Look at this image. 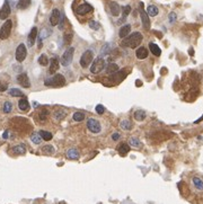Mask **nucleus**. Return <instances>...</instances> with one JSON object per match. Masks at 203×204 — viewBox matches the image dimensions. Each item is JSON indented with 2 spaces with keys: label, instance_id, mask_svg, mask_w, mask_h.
Returning <instances> with one entry per match:
<instances>
[{
  "label": "nucleus",
  "instance_id": "nucleus-26",
  "mask_svg": "<svg viewBox=\"0 0 203 204\" xmlns=\"http://www.w3.org/2000/svg\"><path fill=\"white\" fill-rule=\"evenodd\" d=\"M118 66L116 64V63H110V64L106 67V73L107 74L115 73V72H118Z\"/></svg>",
  "mask_w": 203,
  "mask_h": 204
},
{
  "label": "nucleus",
  "instance_id": "nucleus-34",
  "mask_svg": "<svg viewBox=\"0 0 203 204\" xmlns=\"http://www.w3.org/2000/svg\"><path fill=\"white\" fill-rule=\"evenodd\" d=\"M72 119L76 122H81V121H84V119H85V114L82 112H76L74 114V116H72Z\"/></svg>",
  "mask_w": 203,
  "mask_h": 204
},
{
  "label": "nucleus",
  "instance_id": "nucleus-12",
  "mask_svg": "<svg viewBox=\"0 0 203 204\" xmlns=\"http://www.w3.org/2000/svg\"><path fill=\"white\" fill-rule=\"evenodd\" d=\"M9 15H10V6H9V2L6 0L2 8H1V10H0V19L5 20V19L8 18Z\"/></svg>",
  "mask_w": 203,
  "mask_h": 204
},
{
  "label": "nucleus",
  "instance_id": "nucleus-2",
  "mask_svg": "<svg viewBox=\"0 0 203 204\" xmlns=\"http://www.w3.org/2000/svg\"><path fill=\"white\" fill-rule=\"evenodd\" d=\"M45 86H52V87H63L66 85V79L62 74H56L52 78H49L45 80Z\"/></svg>",
  "mask_w": 203,
  "mask_h": 204
},
{
  "label": "nucleus",
  "instance_id": "nucleus-38",
  "mask_svg": "<svg viewBox=\"0 0 203 204\" xmlns=\"http://www.w3.org/2000/svg\"><path fill=\"white\" fill-rule=\"evenodd\" d=\"M130 145H133V147H136V148H138V147H141L142 143H141V141L138 139V138L132 137L131 139H130Z\"/></svg>",
  "mask_w": 203,
  "mask_h": 204
},
{
  "label": "nucleus",
  "instance_id": "nucleus-19",
  "mask_svg": "<svg viewBox=\"0 0 203 204\" xmlns=\"http://www.w3.org/2000/svg\"><path fill=\"white\" fill-rule=\"evenodd\" d=\"M67 157L71 160H77V159H79L80 155H79V151H78L76 148H71L68 150V152H67Z\"/></svg>",
  "mask_w": 203,
  "mask_h": 204
},
{
  "label": "nucleus",
  "instance_id": "nucleus-45",
  "mask_svg": "<svg viewBox=\"0 0 203 204\" xmlns=\"http://www.w3.org/2000/svg\"><path fill=\"white\" fill-rule=\"evenodd\" d=\"M168 18H169V22L170 23H174L175 20H176V14H175V13H170L169 17H168Z\"/></svg>",
  "mask_w": 203,
  "mask_h": 204
},
{
  "label": "nucleus",
  "instance_id": "nucleus-44",
  "mask_svg": "<svg viewBox=\"0 0 203 204\" xmlns=\"http://www.w3.org/2000/svg\"><path fill=\"white\" fill-rule=\"evenodd\" d=\"M7 88H8L7 84L0 80V91H6V90H7Z\"/></svg>",
  "mask_w": 203,
  "mask_h": 204
},
{
  "label": "nucleus",
  "instance_id": "nucleus-49",
  "mask_svg": "<svg viewBox=\"0 0 203 204\" xmlns=\"http://www.w3.org/2000/svg\"><path fill=\"white\" fill-rule=\"evenodd\" d=\"M7 137H8V132L6 131V132L4 133V135H2V138H4V139H7Z\"/></svg>",
  "mask_w": 203,
  "mask_h": 204
},
{
  "label": "nucleus",
  "instance_id": "nucleus-24",
  "mask_svg": "<svg viewBox=\"0 0 203 204\" xmlns=\"http://www.w3.org/2000/svg\"><path fill=\"white\" fill-rule=\"evenodd\" d=\"M67 115V112L64 111V109H62V108H60V109H56V112H54V114H53V117L56 120V121H60V120L64 119Z\"/></svg>",
  "mask_w": 203,
  "mask_h": 204
},
{
  "label": "nucleus",
  "instance_id": "nucleus-17",
  "mask_svg": "<svg viewBox=\"0 0 203 204\" xmlns=\"http://www.w3.org/2000/svg\"><path fill=\"white\" fill-rule=\"evenodd\" d=\"M36 37H37V28L36 27H33L31 30L30 34H28V38H27V42H28V45L30 46H33L35 41H36Z\"/></svg>",
  "mask_w": 203,
  "mask_h": 204
},
{
  "label": "nucleus",
  "instance_id": "nucleus-36",
  "mask_svg": "<svg viewBox=\"0 0 203 204\" xmlns=\"http://www.w3.org/2000/svg\"><path fill=\"white\" fill-rule=\"evenodd\" d=\"M40 134H41V137H42V139L45 140V141L52 140V133H50L48 131H40Z\"/></svg>",
  "mask_w": 203,
  "mask_h": 204
},
{
  "label": "nucleus",
  "instance_id": "nucleus-23",
  "mask_svg": "<svg viewBox=\"0 0 203 204\" xmlns=\"http://www.w3.org/2000/svg\"><path fill=\"white\" fill-rule=\"evenodd\" d=\"M18 108L20 111H27L28 108H30V103H28V100L26 99V98H22V99L18 102Z\"/></svg>",
  "mask_w": 203,
  "mask_h": 204
},
{
  "label": "nucleus",
  "instance_id": "nucleus-13",
  "mask_svg": "<svg viewBox=\"0 0 203 204\" xmlns=\"http://www.w3.org/2000/svg\"><path fill=\"white\" fill-rule=\"evenodd\" d=\"M92 10V7L89 4H82L76 8V13L78 15H86Z\"/></svg>",
  "mask_w": 203,
  "mask_h": 204
},
{
  "label": "nucleus",
  "instance_id": "nucleus-28",
  "mask_svg": "<svg viewBox=\"0 0 203 204\" xmlns=\"http://www.w3.org/2000/svg\"><path fill=\"white\" fill-rule=\"evenodd\" d=\"M120 126H121L122 130L129 131L131 130V127H132V123L130 122V120H123V121H121V123H120Z\"/></svg>",
  "mask_w": 203,
  "mask_h": 204
},
{
  "label": "nucleus",
  "instance_id": "nucleus-37",
  "mask_svg": "<svg viewBox=\"0 0 203 204\" xmlns=\"http://www.w3.org/2000/svg\"><path fill=\"white\" fill-rule=\"evenodd\" d=\"M50 62V60L49 58L45 54H41L40 58H38V63H40L41 66H48V63Z\"/></svg>",
  "mask_w": 203,
  "mask_h": 204
},
{
  "label": "nucleus",
  "instance_id": "nucleus-21",
  "mask_svg": "<svg viewBox=\"0 0 203 204\" xmlns=\"http://www.w3.org/2000/svg\"><path fill=\"white\" fill-rule=\"evenodd\" d=\"M13 152L15 155H25L26 152V147L25 145H17L15 147H13Z\"/></svg>",
  "mask_w": 203,
  "mask_h": 204
},
{
  "label": "nucleus",
  "instance_id": "nucleus-33",
  "mask_svg": "<svg viewBox=\"0 0 203 204\" xmlns=\"http://www.w3.org/2000/svg\"><path fill=\"white\" fill-rule=\"evenodd\" d=\"M9 95H10L11 97H22V96H24V94H23L22 90H19V89H17V88H11L10 90H9Z\"/></svg>",
  "mask_w": 203,
  "mask_h": 204
},
{
  "label": "nucleus",
  "instance_id": "nucleus-10",
  "mask_svg": "<svg viewBox=\"0 0 203 204\" xmlns=\"http://www.w3.org/2000/svg\"><path fill=\"white\" fill-rule=\"evenodd\" d=\"M141 8H140V16H141V20H142V25H143V28L144 30H149L150 28V20H149V15H148L147 13L142 9L143 7V4L141 2L140 4Z\"/></svg>",
  "mask_w": 203,
  "mask_h": 204
},
{
  "label": "nucleus",
  "instance_id": "nucleus-43",
  "mask_svg": "<svg viewBox=\"0 0 203 204\" xmlns=\"http://www.w3.org/2000/svg\"><path fill=\"white\" fill-rule=\"evenodd\" d=\"M95 111H96L97 114H103L104 111H105V108H104V106H102V105H97L96 108H95Z\"/></svg>",
  "mask_w": 203,
  "mask_h": 204
},
{
  "label": "nucleus",
  "instance_id": "nucleus-20",
  "mask_svg": "<svg viewBox=\"0 0 203 204\" xmlns=\"http://www.w3.org/2000/svg\"><path fill=\"white\" fill-rule=\"evenodd\" d=\"M129 150H130V147L125 142H122V143H120V145H118V152L121 156H125L126 153L129 152Z\"/></svg>",
  "mask_w": 203,
  "mask_h": 204
},
{
  "label": "nucleus",
  "instance_id": "nucleus-6",
  "mask_svg": "<svg viewBox=\"0 0 203 204\" xmlns=\"http://www.w3.org/2000/svg\"><path fill=\"white\" fill-rule=\"evenodd\" d=\"M74 48H68L64 51V53L62 54V58H61V64L63 67H67L69 66L72 61V58H74Z\"/></svg>",
  "mask_w": 203,
  "mask_h": 204
},
{
  "label": "nucleus",
  "instance_id": "nucleus-25",
  "mask_svg": "<svg viewBox=\"0 0 203 204\" xmlns=\"http://www.w3.org/2000/svg\"><path fill=\"white\" fill-rule=\"evenodd\" d=\"M72 37H74V33H72L71 30L66 32V33L63 34V42H64V44L66 45L71 44V42H72Z\"/></svg>",
  "mask_w": 203,
  "mask_h": 204
},
{
  "label": "nucleus",
  "instance_id": "nucleus-3",
  "mask_svg": "<svg viewBox=\"0 0 203 204\" xmlns=\"http://www.w3.org/2000/svg\"><path fill=\"white\" fill-rule=\"evenodd\" d=\"M11 28H13V20L7 19L0 28V40H7L11 33Z\"/></svg>",
  "mask_w": 203,
  "mask_h": 204
},
{
  "label": "nucleus",
  "instance_id": "nucleus-48",
  "mask_svg": "<svg viewBox=\"0 0 203 204\" xmlns=\"http://www.w3.org/2000/svg\"><path fill=\"white\" fill-rule=\"evenodd\" d=\"M136 84H137V86H139V87H140V86H142V82H141L140 80H137V81H136Z\"/></svg>",
  "mask_w": 203,
  "mask_h": 204
},
{
  "label": "nucleus",
  "instance_id": "nucleus-47",
  "mask_svg": "<svg viewBox=\"0 0 203 204\" xmlns=\"http://www.w3.org/2000/svg\"><path fill=\"white\" fill-rule=\"evenodd\" d=\"M202 120H203V115L201 116V117H200L199 120H196V121H195V122H194V123H195V124H196V123H200V122H201V121H202Z\"/></svg>",
  "mask_w": 203,
  "mask_h": 204
},
{
  "label": "nucleus",
  "instance_id": "nucleus-40",
  "mask_svg": "<svg viewBox=\"0 0 203 204\" xmlns=\"http://www.w3.org/2000/svg\"><path fill=\"white\" fill-rule=\"evenodd\" d=\"M48 115H49V111L42 109V111L40 112V114H38V117H40V120L42 122H44L45 120H46V117H48Z\"/></svg>",
  "mask_w": 203,
  "mask_h": 204
},
{
  "label": "nucleus",
  "instance_id": "nucleus-7",
  "mask_svg": "<svg viewBox=\"0 0 203 204\" xmlns=\"http://www.w3.org/2000/svg\"><path fill=\"white\" fill-rule=\"evenodd\" d=\"M27 56V48H26L25 44H19L16 48V60L18 62H23Z\"/></svg>",
  "mask_w": 203,
  "mask_h": 204
},
{
  "label": "nucleus",
  "instance_id": "nucleus-41",
  "mask_svg": "<svg viewBox=\"0 0 203 204\" xmlns=\"http://www.w3.org/2000/svg\"><path fill=\"white\" fill-rule=\"evenodd\" d=\"M89 27L92 28L94 30H100V23L95 22V20H90V22H89Z\"/></svg>",
  "mask_w": 203,
  "mask_h": 204
},
{
  "label": "nucleus",
  "instance_id": "nucleus-46",
  "mask_svg": "<svg viewBox=\"0 0 203 204\" xmlns=\"http://www.w3.org/2000/svg\"><path fill=\"white\" fill-rule=\"evenodd\" d=\"M112 139H113V141H118V139H120V134L118 133H114L112 135Z\"/></svg>",
  "mask_w": 203,
  "mask_h": 204
},
{
  "label": "nucleus",
  "instance_id": "nucleus-32",
  "mask_svg": "<svg viewBox=\"0 0 203 204\" xmlns=\"http://www.w3.org/2000/svg\"><path fill=\"white\" fill-rule=\"evenodd\" d=\"M31 5V0H19L17 4V8L18 9H26L28 8Z\"/></svg>",
  "mask_w": 203,
  "mask_h": 204
},
{
  "label": "nucleus",
  "instance_id": "nucleus-42",
  "mask_svg": "<svg viewBox=\"0 0 203 204\" xmlns=\"http://www.w3.org/2000/svg\"><path fill=\"white\" fill-rule=\"evenodd\" d=\"M130 11H131V7L130 6H124L123 7V19L126 18V16L130 14Z\"/></svg>",
  "mask_w": 203,
  "mask_h": 204
},
{
  "label": "nucleus",
  "instance_id": "nucleus-16",
  "mask_svg": "<svg viewBox=\"0 0 203 204\" xmlns=\"http://www.w3.org/2000/svg\"><path fill=\"white\" fill-rule=\"evenodd\" d=\"M136 56H137L139 60L147 59V58H148V48H144V46L138 48V50L136 51Z\"/></svg>",
  "mask_w": 203,
  "mask_h": 204
},
{
  "label": "nucleus",
  "instance_id": "nucleus-35",
  "mask_svg": "<svg viewBox=\"0 0 203 204\" xmlns=\"http://www.w3.org/2000/svg\"><path fill=\"white\" fill-rule=\"evenodd\" d=\"M42 152H43L44 155H53V153H54V148L50 145H44V147L42 148Z\"/></svg>",
  "mask_w": 203,
  "mask_h": 204
},
{
  "label": "nucleus",
  "instance_id": "nucleus-5",
  "mask_svg": "<svg viewBox=\"0 0 203 204\" xmlns=\"http://www.w3.org/2000/svg\"><path fill=\"white\" fill-rule=\"evenodd\" d=\"M92 58H94V53L92 50H87L82 53V55L80 58V66L84 69L87 67H89V64L92 62Z\"/></svg>",
  "mask_w": 203,
  "mask_h": 204
},
{
  "label": "nucleus",
  "instance_id": "nucleus-31",
  "mask_svg": "<svg viewBox=\"0 0 203 204\" xmlns=\"http://www.w3.org/2000/svg\"><path fill=\"white\" fill-rule=\"evenodd\" d=\"M31 140H32V142L35 143V145H40L43 139H42V137H41L40 133L34 132V133H32V135H31Z\"/></svg>",
  "mask_w": 203,
  "mask_h": 204
},
{
  "label": "nucleus",
  "instance_id": "nucleus-8",
  "mask_svg": "<svg viewBox=\"0 0 203 204\" xmlns=\"http://www.w3.org/2000/svg\"><path fill=\"white\" fill-rule=\"evenodd\" d=\"M87 127L92 133H100V124L96 119H89L87 121Z\"/></svg>",
  "mask_w": 203,
  "mask_h": 204
},
{
  "label": "nucleus",
  "instance_id": "nucleus-1",
  "mask_svg": "<svg viewBox=\"0 0 203 204\" xmlns=\"http://www.w3.org/2000/svg\"><path fill=\"white\" fill-rule=\"evenodd\" d=\"M142 34L139 32H134L131 35L125 37V40H123L121 43L122 46L124 48H137L142 42Z\"/></svg>",
  "mask_w": 203,
  "mask_h": 204
},
{
  "label": "nucleus",
  "instance_id": "nucleus-18",
  "mask_svg": "<svg viewBox=\"0 0 203 204\" xmlns=\"http://www.w3.org/2000/svg\"><path fill=\"white\" fill-rule=\"evenodd\" d=\"M130 32H131V25L126 24V25H124V26H122L121 28H120L118 36L121 37V38H125L126 36H129Z\"/></svg>",
  "mask_w": 203,
  "mask_h": 204
},
{
  "label": "nucleus",
  "instance_id": "nucleus-15",
  "mask_svg": "<svg viewBox=\"0 0 203 204\" xmlns=\"http://www.w3.org/2000/svg\"><path fill=\"white\" fill-rule=\"evenodd\" d=\"M108 6H110V10H111V14L112 16H118L120 15V13H121V8H120V5L118 4V2H115V1H111L110 4H108Z\"/></svg>",
  "mask_w": 203,
  "mask_h": 204
},
{
  "label": "nucleus",
  "instance_id": "nucleus-11",
  "mask_svg": "<svg viewBox=\"0 0 203 204\" xmlns=\"http://www.w3.org/2000/svg\"><path fill=\"white\" fill-rule=\"evenodd\" d=\"M17 82H18L22 87H24V88H30L31 87L30 78H28V76L26 73H19L18 76H17Z\"/></svg>",
  "mask_w": 203,
  "mask_h": 204
},
{
  "label": "nucleus",
  "instance_id": "nucleus-27",
  "mask_svg": "<svg viewBox=\"0 0 203 204\" xmlns=\"http://www.w3.org/2000/svg\"><path fill=\"white\" fill-rule=\"evenodd\" d=\"M149 48H150V51L152 52L154 55L159 56L160 54H161V51H160L159 46L157 44H155V43H150V44H149Z\"/></svg>",
  "mask_w": 203,
  "mask_h": 204
},
{
  "label": "nucleus",
  "instance_id": "nucleus-30",
  "mask_svg": "<svg viewBox=\"0 0 203 204\" xmlns=\"http://www.w3.org/2000/svg\"><path fill=\"white\" fill-rule=\"evenodd\" d=\"M158 8L156 7V6H154V5H151V6H149V7L147 8V14L149 16H151V17H155V16L158 15Z\"/></svg>",
  "mask_w": 203,
  "mask_h": 204
},
{
  "label": "nucleus",
  "instance_id": "nucleus-4",
  "mask_svg": "<svg viewBox=\"0 0 203 204\" xmlns=\"http://www.w3.org/2000/svg\"><path fill=\"white\" fill-rule=\"evenodd\" d=\"M105 60L103 58H97L94 62H92V67H90V72L92 73H100V71L105 69Z\"/></svg>",
  "mask_w": 203,
  "mask_h": 204
},
{
  "label": "nucleus",
  "instance_id": "nucleus-9",
  "mask_svg": "<svg viewBox=\"0 0 203 204\" xmlns=\"http://www.w3.org/2000/svg\"><path fill=\"white\" fill-rule=\"evenodd\" d=\"M60 19H61V13H60L59 9H53L51 13V16H50V24L51 26H56L59 25Z\"/></svg>",
  "mask_w": 203,
  "mask_h": 204
},
{
  "label": "nucleus",
  "instance_id": "nucleus-29",
  "mask_svg": "<svg viewBox=\"0 0 203 204\" xmlns=\"http://www.w3.org/2000/svg\"><path fill=\"white\" fill-rule=\"evenodd\" d=\"M193 185L195 186L196 189L203 191V181L200 177H193Z\"/></svg>",
  "mask_w": 203,
  "mask_h": 204
},
{
  "label": "nucleus",
  "instance_id": "nucleus-14",
  "mask_svg": "<svg viewBox=\"0 0 203 204\" xmlns=\"http://www.w3.org/2000/svg\"><path fill=\"white\" fill-rule=\"evenodd\" d=\"M59 59H58V56L56 58H52L50 60V68H49V72L50 73H56V71L59 70Z\"/></svg>",
  "mask_w": 203,
  "mask_h": 204
},
{
  "label": "nucleus",
  "instance_id": "nucleus-22",
  "mask_svg": "<svg viewBox=\"0 0 203 204\" xmlns=\"http://www.w3.org/2000/svg\"><path fill=\"white\" fill-rule=\"evenodd\" d=\"M146 116H147V113L144 111H142V109H139V111L134 112V119H136V121L142 122V121H144Z\"/></svg>",
  "mask_w": 203,
  "mask_h": 204
},
{
  "label": "nucleus",
  "instance_id": "nucleus-39",
  "mask_svg": "<svg viewBox=\"0 0 203 204\" xmlns=\"http://www.w3.org/2000/svg\"><path fill=\"white\" fill-rule=\"evenodd\" d=\"M11 109H13V105H11L10 102H5L4 106H2V111H4V113H10Z\"/></svg>",
  "mask_w": 203,
  "mask_h": 204
}]
</instances>
